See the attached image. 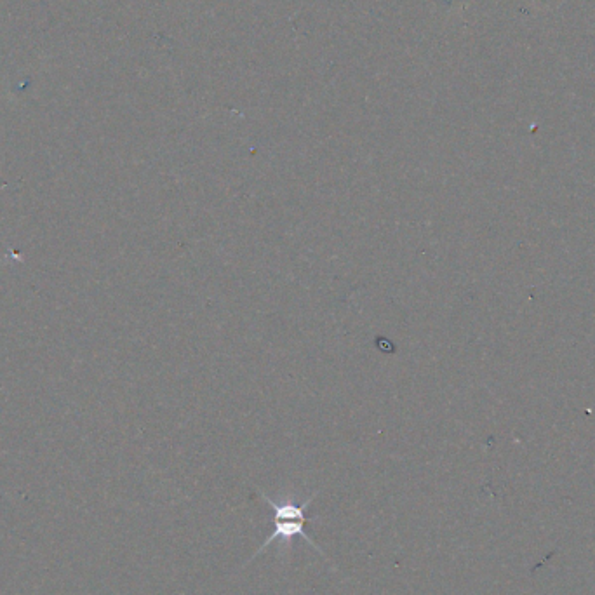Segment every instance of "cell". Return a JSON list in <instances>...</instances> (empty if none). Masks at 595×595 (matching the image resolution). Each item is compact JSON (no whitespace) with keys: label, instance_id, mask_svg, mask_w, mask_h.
<instances>
[{"label":"cell","instance_id":"cell-1","mask_svg":"<svg viewBox=\"0 0 595 595\" xmlns=\"http://www.w3.org/2000/svg\"><path fill=\"white\" fill-rule=\"evenodd\" d=\"M315 496H317V493H314V495L307 498L303 503L291 502V500H282V502L277 503L274 502L272 498L263 495V500H265V503H267L268 507L274 512V514H272V519H274V531H272V535H268L267 540L261 545L260 549L256 550V554L251 557V561L255 559L256 555H260L263 550H267L272 543L277 542V540L289 543L293 538H296V536L303 538L312 549L321 552V549L315 545L314 540H312V538L307 535V531H305V524H307V509L312 505V502H314Z\"/></svg>","mask_w":595,"mask_h":595}]
</instances>
